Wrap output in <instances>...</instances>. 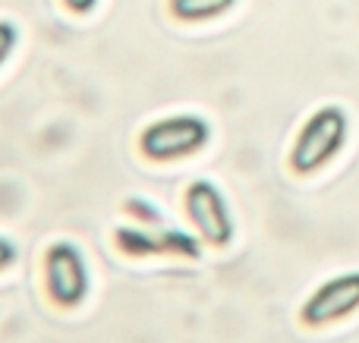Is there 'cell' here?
Segmentation results:
<instances>
[{
	"label": "cell",
	"instance_id": "6da1fadb",
	"mask_svg": "<svg viewBox=\"0 0 359 343\" xmlns=\"http://www.w3.org/2000/svg\"><path fill=\"white\" fill-rule=\"evenodd\" d=\"M344 142H347V113L341 107H318L293 139L290 170L299 176L316 174L344 148Z\"/></svg>",
	"mask_w": 359,
	"mask_h": 343
},
{
	"label": "cell",
	"instance_id": "7a4b0ae2",
	"mask_svg": "<svg viewBox=\"0 0 359 343\" xmlns=\"http://www.w3.org/2000/svg\"><path fill=\"white\" fill-rule=\"evenodd\" d=\"M211 139L208 120L196 117V113H174V117H161L149 123L139 132V151L149 161H180V158L196 155L205 148Z\"/></svg>",
	"mask_w": 359,
	"mask_h": 343
},
{
	"label": "cell",
	"instance_id": "3957f363",
	"mask_svg": "<svg viewBox=\"0 0 359 343\" xmlns=\"http://www.w3.org/2000/svg\"><path fill=\"white\" fill-rule=\"evenodd\" d=\"M44 287H48L54 306L60 309H76L86 302L88 290H92V274H88L79 246L60 239L44 252Z\"/></svg>",
	"mask_w": 359,
	"mask_h": 343
},
{
	"label": "cell",
	"instance_id": "277c9868",
	"mask_svg": "<svg viewBox=\"0 0 359 343\" xmlns=\"http://www.w3.org/2000/svg\"><path fill=\"white\" fill-rule=\"evenodd\" d=\"M183 205L196 233L208 246H227L233 239V218H230L227 199L221 195V189L215 183L208 180L189 183V189L183 195Z\"/></svg>",
	"mask_w": 359,
	"mask_h": 343
},
{
	"label": "cell",
	"instance_id": "5b68a950",
	"mask_svg": "<svg viewBox=\"0 0 359 343\" xmlns=\"http://www.w3.org/2000/svg\"><path fill=\"white\" fill-rule=\"evenodd\" d=\"M356 309H359V271H350V274H337L331 281H325L318 290H312V296L299 309V321L306 328H325L353 315Z\"/></svg>",
	"mask_w": 359,
	"mask_h": 343
},
{
	"label": "cell",
	"instance_id": "8992f818",
	"mask_svg": "<svg viewBox=\"0 0 359 343\" xmlns=\"http://www.w3.org/2000/svg\"><path fill=\"white\" fill-rule=\"evenodd\" d=\"M117 246L130 255H145V252H177V255H198V246L186 233H149V230H117Z\"/></svg>",
	"mask_w": 359,
	"mask_h": 343
},
{
	"label": "cell",
	"instance_id": "52a82bcc",
	"mask_svg": "<svg viewBox=\"0 0 359 343\" xmlns=\"http://www.w3.org/2000/svg\"><path fill=\"white\" fill-rule=\"evenodd\" d=\"M180 22H208L236 6V0H168Z\"/></svg>",
	"mask_w": 359,
	"mask_h": 343
},
{
	"label": "cell",
	"instance_id": "ba28073f",
	"mask_svg": "<svg viewBox=\"0 0 359 343\" xmlns=\"http://www.w3.org/2000/svg\"><path fill=\"white\" fill-rule=\"evenodd\" d=\"M16 44H19V29H16V22H10V19H0V66H4V63L13 57Z\"/></svg>",
	"mask_w": 359,
	"mask_h": 343
},
{
	"label": "cell",
	"instance_id": "9c48e42d",
	"mask_svg": "<svg viewBox=\"0 0 359 343\" xmlns=\"http://www.w3.org/2000/svg\"><path fill=\"white\" fill-rule=\"evenodd\" d=\"M101 0H63V6H67L69 13H76V16H88V13L98 10Z\"/></svg>",
	"mask_w": 359,
	"mask_h": 343
},
{
	"label": "cell",
	"instance_id": "30bf717a",
	"mask_svg": "<svg viewBox=\"0 0 359 343\" xmlns=\"http://www.w3.org/2000/svg\"><path fill=\"white\" fill-rule=\"evenodd\" d=\"M13 262H16V246H13L6 237H0V271L10 268Z\"/></svg>",
	"mask_w": 359,
	"mask_h": 343
}]
</instances>
